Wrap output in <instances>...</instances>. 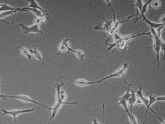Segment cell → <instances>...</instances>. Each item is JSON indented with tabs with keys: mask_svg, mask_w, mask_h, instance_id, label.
<instances>
[{
	"mask_svg": "<svg viewBox=\"0 0 165 124\" xmlns=\"http://www.w3.org/2000/svg\"><path fill=\"white\" fill-rule=\"evenodd\" d=\"M151 35H152L154 38V44L153 46H151L150 48H149V50L154 48L155 50V52H156V62H157V66L158 68H159L160 67V51H163L164 52V42L163 41V39H162V37H158L156 32H155V30L151 29Z\"/></svg>",
	"mask_w": 165,
	"mask_h": 124,
	"instance_id": "obj_1",
	"label": "cell"
},
{
	"mask_svg": "<svg viewBox=\"0 0 165 124\" xmlns=\"http://www.w3.org/2000/svg\"><path fill=\"white\" fill-rule=\"evenodd\" d=\"M78 104H79V102H76V101H74V102L68 101L67 102V101H62V100H61L60 99H57V103H56L54 106L52 108V115H51L50 119L49 122H48L47 124H50L51 123H52V124H54L55 117H56V116H57V114L58 113L59 110H60V108H61L62 105L63 104L76 105Z\"/></svg>",
	"mask_w": 165,
	"mask_h": 124,
	"instance_id": "obj_2",
	"label": "cell"
},
{
	"mask_svg": "<svg viewBox=\"0 0 165 124\" xmlns=\"http://www.w3.org/2000/svg\"><path fill=\"white\" fill-rule=\"evenodd\" d=\"M2 99H6V98H12V99H18V100L21 101L23 102H26V103H32V104H35L37 105H41L42 107H44L46 108H47L48 110H52V108L48 107L47 105H46L44 104H42L41 103H39L38 101H36L35 100H33L29 97L26 95H18V96H14V95H1Z\"/></svg>",
	"mask_w": 165,
	"mask_h": 124,
	"instance_id": "obj_3",
	"label": "cell"
},
{
	"mask_svg": "<svg viewBox=\"0 0 165 124\" xmlns=\"http://www.w3.org/2000/svg\"><path fill=\"white\" fill-rule=\"evenodd\" d=\"M59 78L61 79H64L65 80L67 81H70V82H73L74 83L79 86V87H85V86H91V85H95V84H99L101 82H102V81L101 79L98 80V81H94V82H89V81H87L85 79H77V80H74V79H67L66 77H59Z\"/></svg>",
	"mask_w": 165,
	"mask_h": 124,
	"instance_id": "obj_4",
	"label": "cell"
},
{
	"mask_svg": "<svg viewBox=\"0 0 165 124\" xmlns=\"http://www.w3.org/2000/svg\"><path fill=\"white\" fill-rule=\"evenodd\" d=\"M147 97H148L149 104H148V105H147V111H146L145 120H144V122H143L142 124H145V123L146 122V119H147V114H148L149 110L151 109V105H153L154 104H155L156 101H161L164 102L165 101L164 96H162V97H157V96H155V95H154L153 94H151V93H147Z\"/></svg>",
	"mask_w": 165,
	"mask_h": 124,
	"instance_id": "obj_5",
	"label": "cell"
},
{
	"mask_svg": "<svg viewBox=\"0 0 165 124\" xmlns=\"http://www.w3.org/2000/svg\"><path fill=\"white\" fill-rule=\"evenodd\" d=\"M127 68H128V63H124L123 66H121L119 69H118L114 73L111 74L110 75L105 77V78H103V79H101V80L102 81V82H103V81L107 80V79H111V78H114V77H122L123 78L124 83H125L126 85H127V83L126 82L125 79H124V72H125V70L127 69Z\"/></svg>",
	"mask_w": 165,
	"mask_h": 124,
	"instance_id": "obj_6",
	"label": "cell"
},
{
	"mask_svg": "<svg viewBox=\"0 0 165 124\" xmlns=\"http://www.w3.org/2000/svg\"><path fill=\"white\" fill-rule=\"evenodd\" d=\"M19 26L21 27L22 30L24 31V33L25 34H29L31 33H37V34H41L43 35V33L41 30V29H39V26L38 24H35L32 26H26V25H24V24L21 23L19 24Z\"/></svg>",
	"mask_w": 165,
	"mask_h": 124,
	"instance_id": "obj_7",
	"label": "cell"
},
{
	"mask_svg": "<svg viewBox=\"0 0 165 124\" xmlns=\"http://www.w3.org/2000/svg\"><path fill=\"white\" fill-rule=\"evenodd\" d=\"M34 111L33 108H31V109H27V110H2L3 115H5V114H8V115H11L13 117L14 119V122H16L17 120V117L18 115H20V114L22 113H31V112Z\"/></svg>",
	"mask_w": 165,
	"mask_h": 124,
	"instance_id": "obj_8",
	"label": "cell"
},
{
	"mask_svg": "<svg viewBox=\"0 0 165 124\" xmlns=\"http://www.w3.org/2000/svg\"><path fill=\"white\" fill-rule=\"evenodd\" d=\"M72 48H70L69 44V39H64L62 41L61 43L59 46V51L57 55H59L62 52H70Z\"/></svg>",
	"mask_w": 165,
	"mask_h": 124,
	"instance_id": "obj_9",
	"label": "cell"
},
{
	"mask_svg": "<svg viewBox=\"0 0 165 124\" xmlns=\"http://www.w3.org/2000/svg\"><path fill=\"white\" fill-rule=\"evenodd\" d=\"M28 2L30 3V4L26 6V7L21 8L22 9H26V8H33V9H37V10L41 11L44 14H48V11H45L39 5L38 3H37L35 0H29Z\"/></svg>",
	"mask_w": 165,
	"mask_h": 124,
	"instance_id": "obj_10",
	"label": "cell"
},
{
	"mask_svg": "<svg viewBox=\"0 0 165 124\" xmlns=\"http://www.w3.org/2000/svg\"><path fill=\"white\" fill-rule=\"evenodd\" d=\"M105 23H104L103 24H98V26H96L94 28V29L107 31L109 29H110V28L112 26V24H113V20L107 21V20H105Z\"/></svg>",
	"mask_w": 165,
	"mask_h": 124,
	"instance_id": "obj_11",
	"label": "cell"
},
{
	"mask_svg": "<svg viewBox=\"0 0 165 124\" xmlns=\"http://www.w3.org/2000/svg\"><path fill=\"white\" fill-rule=\"evenodd\" d=\"M141 19H142L143 20H144L146 23H147L149 26H150L151 29H153L154 30L155 29H158V28H160V26H163V25H164V24H161V23H154V22H151V21H149V20H147V17H146L145 15L144 16H142L141 17Z\"/></svg>",
	"mask_w": 165,
	"mask_h": 124,
	"instance_id": "obj_12",
	"label": "cell"
},
{
	"mask_svg": "<svg viewBox=\"0 0 165 124\" xmlns=\"http://www.w3.org/2000/svg\"><path fill=\"white\" fill-rule=\"evenodd\" d=\"M131 86H132V84L128 85V87H127V88L126 92L124 93V94L122 96V97H120L118 99H116V100H115V101H120V100H124V101H128V99L131 97V92H130Z\"/></svg>",
	"mask_w": 165,
	"mask_h": 124,
	"instance_id": "obj_13",
	"label": "cell"
},
{
	"mask_svg": "<svg viewBox=\"0 0 165 124\" xmlns=\"http://www.w3.org/2000/svg\"><path fill=\"white\" fill-rule=\"evenodd\" d=\"M29 52H30V53H32L34 56H35V57L37 59V60H39L40 61H41V63H42L43 65L44 64V62H43V59H42L41 54L40 53V52L39 51H37V48L30 49L29 50Z\"/></svg>",
	"mask_w": 165,
	"mask_h": 124,
	"instance_id": "obj_14",
	"label": "cell"
},
{
	"mask_svg": "<svg viewBox=\"0 0 165 124\" xmlns=\"http://www.w3.org/2000/svg\"><path fill=\"white\" fill-rule=\"evenodd\" d=\"M152 0H149V1H147L146 3H145V4H143L142 5V10H141V15L138 17V19H137V21H138V20H141V17L142 16H144L145 13H147V11H148V6L149 5V4L151 2Z\"/></svg>",
	"mask_w": 165,
	"mask_h": 124,
	"instance_id": "obj_15",
	"label": "cell"
},
{
	"mask_svg": "<svg viewBox=\"0 0 165 124\" xmlns=\"http://www.w3.org/2000/svg\"><path fill=\"white\" fill-rule=\"evenodd\" d=\"M142 5H143V1H142V0H136L135 4L132 5L133 6H135L136 8V18L135 19L136 21H137V18H138V11L141 12Z\"/></svg>",
	"mask_w": 165,
	"mask_h": 124,
	"instance_id": "obj_16",
	"label": "cell"
},
{
	"mask_svg": "<svg viewBox=\"0 0 165 124\" xmlns=\"http://www.w3.org/2000/svg\"><path fill=\"white\" fill-rule=\"evenodd\" d=\"M70 52H74V53L75 54V55L79 59L80 61H83V59L85 58V53H84L83 51H80V50H74V49L72 48Z\"/></svg>",
	"mask_w": 165,
	"mask_h": 124,
	"instance_id": "obj_17",
	"label": "cell"
},
{
	"mask_svg": "<svg viewBox=\"0 0 165 124\" xmlns=\"http://www.w3.org/2000/svg\"><path fill=\"white\" fill-rule=\"evenodd\" d=\"M24 10H26V11H30V12H32L33 13L36 15L37 17H43V16H44V15L46 14L44 13H43V12L41 11H39V10H37V9H33V8H26V9H24Z\"/></svg>",
	"mask_w": 165,
	"mask_h": 124,
	"instance_id": "obj_18",
	"label": "cell"
},
{
	"mask_svg": "<svg viewBox=\"0 0 165 124\" xmlns=\"http://www.w3.org/2000/svg\"><path fill=\"white\" fill-rule=\"evenodd\" d=\"M21 52L23 55H24L25 57H26L28 59V60H31V59H32V56H31L28 50L26 48H21Z\"/></svg>",
	"mask_w": 165,
	"mask_h": 124,
	"instance_id": "obj_19",
	"label": "cell"
},
{
	"mask_svg": "<svg viewBox=\"0 0 165 124\" xmlns=\"http://www.w3.org/2000/svg\"><path fill=\"white\" fill-rule=\"evenodd\" d=\"M151 6L152 7L154 8H158L160 6V2L157 1V0H155V1H151Z\"/></svg>",
	"mask_w": 165,
	"mask_h": 124,
	"instance_id": "obj_20",
	"label": "cell"
},
{
	"mask_svg": "<svg viewBox=\"0 0 165 124\" xmlns=\"http://www.w3.org/2000/svg\"><path fill=\"white\" fill-rule=\"evenodd\" d=\"M39 20H40V24H42L46 23V21H47L48 20V18L47 17H46L45 15H44V16L39 17Z\"/></svg>",
	"mask_w": 165,
	"mask_h": 124,
	"instance_id": "obj_21",
	"label": "cell"
},
{
	"mask_svg": "<svg viewBox=\"0 0 165 124\" xmlns=\"http://www.w3.org/2000/svg\"><path fill=\"white\" fill-rule=\"evenodd\" d=\"M150 110H151V111L152 112V113H154V114H155V116H156V117H158V119H159V120L160 121V122H161V123H162V124H165V122H164V120H163V119H161V118H160V117L159 116H158V114H157L156 113H155V112H154V111L153 110H152V109H150Z\"/></svg>",
	"mask_w": 165,
	"mask_h": 124,
	"instance_id": "obj_22",
	"label": "cell"
},
{
	"mask_svg": "<svg viewBox=\"0 0 165 124\" xmlns=\"http://www.w3.org/2000/svg\"><path fill=\"white\" fill-rule=\"evenodd\" d=\"M135 104H136L137 105H142L143 104V103H142V101L141 99H140L139 97H137Z\"/></svg>",
	"mask_w": 165,
	"mask_h": 124,
	"instance_id": "obj_23",
	"label": "cell"
},
{
	"mask_svg": "<svg viewBox=\"0 0 165 124\" xmlns=\"http://www.w3.org/2000/svg\"><path fill=\"white\" fill-rule=\"evenodd\" d=\"M164 17H165V15H163V16L161 17V20H160V23H161V24H165Z\"/></svg>",
	"mask_w": 165,
	"mask_h": 124,
	"instance_id": "obj_24",
	"label": "cell"
},
{
	"mask_svg": "<svg viewBox=\"0 0 165 124\" xmlns=\"http://www.w3.org/2000/svg\"><path fill=\"white\" fill-rule=\"evenodd\" d=\"M92 124H102V123H98V122H97V120H96V119H93V123H92Z\"/></svg>",
	"mask_w": 165,
	"mask_h": 124,
	"instance_id": "obj_25",
	"label": "cell"
},
{
	"mask_svg": "<svg viewBox=\"0 0 165 124\" xmlns=\"http://www.w3.org/2000/svg\"><path fill=\"white\" fill-rule=\"evenodd\" d=\"M2 4H1V3H0V7H1V6H2Z\"/></svg>",
	"mask_w": 165,
	"mask_h": 124,
	"instance_id": "obj_26",
	"label": "cell"
}]
</instances>
